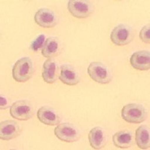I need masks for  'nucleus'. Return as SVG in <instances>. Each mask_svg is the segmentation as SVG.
<instances>
[{
	"label": "nucleus",
	"instance_id": "obj_18",
	"mask_svg": "<svg viewBox=\"0 0 150 150\" xmlns=\"http://www.w3.org/2000/svg\"><path fill=\"white\" fill-rule=\"evenodd\" d=\"M45 35H40L38 36L33 41V43L31 44V49L33 50V51H38V50L41 49V47H43L45 43Z\"/></svg>",
	"mask_w": 150,
	"mask_h": 150
},
{
	"label": "nucleus",
	"instance_id": "obj_20",
	"mask_svg": "<svg viewBox=\"0 0 150 150\" xmlns=\"http://www.w3.org/2000/svg\"><path fill=\"white\" fill-rule=\"evenodd\" d=\"M8 99L4 96H1L0 97V108L1 110H5L9 108Z\"/></svg>",
	"mask_w": 150,
	"mask_h": 150
},
{
	"label": "nucleus",
	"instance_id": "obj_14",
	"mask_svg": "<svg viewBox=\"0 0 150 150\" xmlns=\"http://www.w3.org/2000/svg\"><path fill=\"white\" fill-rule=\"evenodd\" d=\"M88 138L90 146L95 149H101L105 146L107 142L105 132L102 128L99 126L91 129Z\"/></svg>",
	"mask_w": 150,
	"mask_h": 150
},
{
	"label": "nucleus",
	"instance_id": "obj_4",
	"mask_svg": "<svg viewBox=\"0 0 150 150\" xmlns=\"http://www.w3.org/2000/svg\"><path fill=\"white\" fill-rule=\"evenodd\" d=\"M35 112L33 104L27 100H20L13 103L10 108L11 116L16 120L26 121L33 117Z\"/></svg>",
	"mask_w": 150,
	"mask_h": 150
},
{
	"label": "nucleus",
	"instance_id": "obj_3",
	"mask_svg": "<svg viewBox=\"0 0 150 150\" xmlns=\"http://www.w3.org/2000/svg\"><path fill=\"white\" fill-rule=\"evenodd\" d=\"M89 77L96 82L101 84L109 83L112 80V74L107 65L99 62H93L88 67Z\"/></svg>",
	"mask_w": 150,
	"mask_h": 150
},
{
	"label": "nucleus",
	"instance_id": "obj_8",
	"mask_svg": "<svg viewBox=\"0 0 150 150\" xmlns=\"http://www.w3.org/2000/svg\"><path fill=\"white\" fill-rule=\"evenodd\" d=\"M35 21L43 28H53L58 23L56 14L50 9L40 8L35 14Z\"/></svg>",
	"mask_w": 150,
	"mask_h": 150
},
{
	"label": "nucleus",
	"instance_id": "obj_5",
	"mask_svg": "<svg viewBox=\"0 0 150 150\" xmlns=\"http://www.w3.org/2000/svg\"><path fill=\"white\" fill-rule=\"evenodd\" d=\"M68 9L74 17L79 19L86 18L94 12L92 2L85 0H71L68 3Z\"/></svg>",
	"mask_w": 150,
	"mask_h": 150
},
{
	"label": "nucleus",
	"instance_id": "obj_15",
	"mask_svg": "<svg viewBox=\"0 0 150 150\" xmlns=\"http://www.w3.org/2000/svg\"><path fill=\"white\" fill-rule=\"evenodd\" d=\"M61 50V43L58 38L50 37L45 41L41 50V53L45 57L52 59L57 56Z\"/></svg>",
	"mask_w": 150,
	"mask_h": 150
},
{
	"label": "nucleus",
	"instance_id": "obj_12",
	"mask_svg": "<svg viewBox=\"0 0 150 150\" xmlns=\"http://www.w3.org/2000/svg\"><path fill=\"white\" fill-rule=\"evenodd\" d=\"M59 65L54 59H49L46 60L43 65L42 77L47 83H53L58 80Z\"/></svg>",
	"mask_w": 150,
	"mask_h": 150
},
{
	"label": "nucleus",
	"instance_id": "obj_6",
	"mask_svg": "<svg viewBox=\"0 0 150 150\" xmlns=\"http://www.w3.org/2000/svg\"><path fill=\"white\" fill-rule=\"evenodd\" d=\"M55 135L60 140L73 143L80 139V131L74 125L68 122L59 124L54 130Z\"/></svg>",
	"mask_w": 150,
	"mask_h": 150
},
{
	"label": "nucleus",
	"instance_id": "obj_9",
	"mask_svg": "<svg viewBox=\"0 0 150 150\" xmlns=\"http://www.w3.org/2000/svg\"><path fill=\"white\" fill-rule=\"evenodd\" d=\"M22 128L14 120H5L0 124V138L2 140H10L21 134Z\"/></svg>",
	"mask_w": 150,
	"mask_h": 150
},
{
	"label": "nucleus",
	"instance_id": "obj_10",
	"mask_svg": "<svg viewBox=\"0 0 150 150\" xmlns=\"http://www.w3.org/2000/svg\"><path fill=\"white\" fill-rule=\"evenodd\" d=\"M37 116L41 123L47 125H57L61 121V117L58 112L47 106L41 107L38 110Z\"/></svg>",
	"mask_w": 150,
	"mask_h": 150
},
{
	"label": "nucleus",
	"instance_id": "obj_7",
	"mask_svg": "<svg viewBox=\"0 0 150 150\" xmlns=\"http://www.w3.org/2000/svg\"><path fill=\"white\" fill-rule=\"evenodd\" d=\"M110 39L114 45L118 46L128 45L133 39L132 29L126 24H120L112 29Z\"/></svg>",
	"mask_w": 150,
	"mask_h": 150
},
{
	"label": "nucleus",
	"instance_id": "obj_1",
	"mask_svg": "<svg viewBox=\"0 0 150 150\" xmlns=\"http://www.w3.org/2000/svg\"><path fill=\"white\" fill-rule=\"evenodd\" d=\"M34 65L30 58L23 57L16 62L13 67V78L20 83H25L33 77Z\"/></svg>",
	"mask_w": 150,
	"mask_h": 150
},
{
	"label": "nucleus",
	"instance_id": "obj_13",
	"mask_svg": "<svg viewBox=\"0 0 150 150\" xmlns=\"http://www.w3.org/2000/svg\"><path fill=\"white\" fill-rule=\"evenodd\" d=\"M59 79L63 83L68 86L77 85L80 82V76L77 71L70 65H62L60 68Z\"/></svg>",
	"mask_w": 150,
	"mask_h": 150
},
{
	"label": "nucleus",
	"instance_id": "obj_17",
	"mask_svg": "<svg viewBox=\"0 0 150 150\" xmlns=\"http://www.w3.org/2000/svg\"><path fill=\"white\" fill-rule=\"evenodd\" d=\"M135 140H136L137 145L141 149H149V129L146 125H141L138 127L136 131Z\"/></svg>",
	"mask_w": 150,
	"mask_h": 150
},
{
	"label": "nucleus",
	"instance_id": "obj_11",
	"mask_svg": "<svg viewBox=\"0 0 150 150\" xmlns=\"http://www.w3.org/2000/svg\"><path fill=\"white\" fill-rule=\"evenodd\" d=\"M131 66L140 71H147L150 68V53L148 50H140L132 54L130 59Z\"/></svg>",
	"mask_w": 150,
	"mask_h": 150
},
{
	"label": "nucleus",
	"instance_id": "obj_19",
	"mask_svg": "<svg viewBox=\"0 0 150 150\" xmlns=\"http://www.w3.org/2000/svg\"><path fill=\"white\" fill-rule=\"evenodd\" d=\"M140 38L141 41H143L144 43L149 44L150 42V28L149 24L146 26H143V29L140 30Z\"/></svg>",
	"mask_w": 150,
	"mask_h": 150
},
{
	"label": "nucleus",
	"instance_id": "obj_2",
	"mask_svg": "<svg viewBox=\"0 0 150 150\" xmlns=\"http://www.w3.org/2000/svg\"><path fill=\"white\" fill-rule=\"evenodd\" d=\"M146 116V110L141 104H128L122 109V117L129 123H141L145 121Z\"/></svg>",
	"mask_w": 150,
	"mask_h": 150
},
{
	"label": "nucleus",
	"instance_id": "obj_16",
	"mask_svg": "<svg viewBox=\"0 0 150 150\" xmlns=\"http://www.w3.org/2000/svg\"><path fill=\"white\" fill-rule=\"evenodd\" d=\"M112 142L116 147L128 149L133 144V134L130 131H120L112 136Z\"/></svg>",
	"mask_w": 150,
	"mask_h": 150
}]
</instances>
